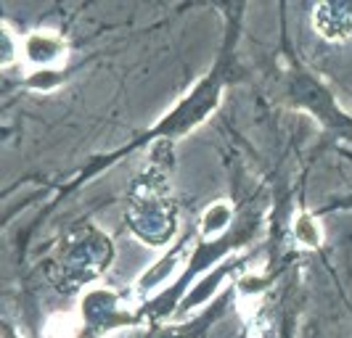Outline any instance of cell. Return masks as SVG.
Returning <instances> with one entry per match:
<instances>
[{
	"label": "cell",
	"mask_w": 352,
	"mask_h": 338,
	"mask_svg": "<svg viewBox=\"0 0 352 338\" xmlns=\"http://www.w3.org/2000/svg\"><path fill=\"white\" fill-rule=\"evenodd\" d=\"M58 82H61V71L58 69L30 71V77H27V85L32 90H40V93H48V90L58 88Z\"/></svg>",
	"instance_id": "9c48e42d"
},
{
	"label": "cell",
	"mask_w": 352,
	"mask_h": 338,
	"mask_svg": "<svg viewBox=\"0 0 352 338\" xmlns=\"http://www.w3.org/2000/svg\"><path fill=\"white\" fill-rule=\"evenodd\" d=\"M292 235H294L297 246H302V249H320V246H323V228H320L316 214H310V212L294 214Z\"/></svg>",
	"instance_id": "ba28073f"
},
{
	"label": "cell",
	"mask_w": 352,
	"mask_h": 338,
	"mask_svg": "<svg viewBox=\"0 0 352 338\" xmlns=\"http://www.w3.org/2000/svg\"><path fill=\"white\" fill-rule=\"evenodd\" d=\"M148 178L151 182H146L143 191H138L135 204L130 206V214H127V222L133 232L148 246H164L175 235V212L170 201L159 193L162 172H151Z\"/></svg>",
	"instance_id": "6da1fadb"
},
{
	"label": "cell",
	"mask_w": 352,
	"mask_h": 338,
	"mask_svg": "<svg viewBox=\"0 0 352 338\" xmlns=\"http://www.w3.org/2000/svg\"><path fill=\"white\" fill-rule=\"evenodd\" d=\"M180 265H183V251H173V254H167L164 259H159L157 265H154V267L143 275L135 288H138L141 293L154 291V288H159L162 283L173 280V278L177 275V269H180Z\"/></svg>",
	"instance_id": "52a82bcc"
},
{
	"label": "cell",
	"mask_w": 352,
	"mask_h": 338,
	"mask_svg": "<svg viewBox=\"0 0 352 338\" xmlns=\"http://www.w3.org/2000/svg\"><path fill=\"white\" fill-rule=\"evenodd\" d=\"M19 56L30 71L61 69L69 56V45L56 32H30L19 43Z\"/></svg>",
	"instance_id": "277c9868"
},
{
	"label": "cell",
	"mask_w": 352,
	"mask_h": 338,
	"mask_svg": "<svg viewBox=\"0 0 352 338\" xmlns=\"http://www.w3.org/2000/svg\"><path fill=\"white\" fill-rule=\"evenodd\" d=\"M316 27L326 40L352 37V3H323L316 8Z\"/></svg>",
	"instance_id": "5b68a950"
},
{
	"label": "cell",
	"mask_w": 352,
	"mask_h": 338,
	"mask_svg": "<svg viewBox=\"0 0 352 338\" xmlns=\"http://www.w3.org/2000/svg\"><path fill=\"white\" fill-rule=\"evenodd\" d=\"M230 219H233V206L228 201H214L210 209L201 214L199 235L204 241H217V238H223V232L228 230Z\"/></svg>",
	"instance_id": "8992f818"
},
{
	"label": "cell",
	"mask_w": 352,
	"mask_h": 338,
	"mask_svg": "<svg viewBox=\"0 0 352 338\" xmlns=\"http://www.w3.org/2000/svg\"><path fill=\"white\" fill-rule=\"evenodd\" d=\"M130 312H122L120 296L109 288H93L80 302V322L74 328V338H98L111 328L135 325Z\"/></svg>",
	"instance_id": "3957f363"
},
{
	"label": "cell",
	"mask_w": 352,
	"mask_h": 338,
	"mask_svg": "<svg viewBox=\"0 0 352 338\" xmlns=\"http://www.w3.org/2000/svg\"><path fill=\"white\" fill-rule=\"evenodd\" d=\"M220 93H223V82L217 80V71H212L210 77H204L199 85H196L188 98H183L162 122L157 125V130L151 135H170V138H177V135H186L188 130H194L201 119H207L212 111L220 104Z\"/></svg>",
	"instance_id": "7a4b0ae2"
}]
</instances>
